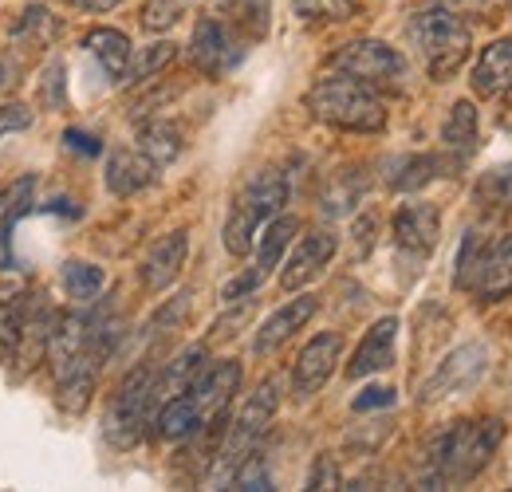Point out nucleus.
I'll return each mask as SVG.
<instances>
[{"label":"nucleus","mask_w":512,"mask_h":492,"mask_svg":"<svg viewBox=\"0 0 512 492\" xmlns=\"http://www.w3.org/2000/svg\"><path fill=\"white\" fill-rule=\"evenodd\" d=\"M505 441V422L497 418H461L430 441L426 453V485L430 489H457L485 473L497 445Z\"/></svg>","instance_id":"1"},{"label":"nucleus","mask_w":512,"mask_h":492,"mask_svg":"<svg viewBox=\"0 0 512 492\" xmlns=\"http://www.w3.org/2000/svg\"><path fill=\"white\" fill-rule=\"evenodd\" d=\"M304 107L312 111V119L335 126V130H351V134H379L386 126L383 99L343 71L316 79L312 91L304 95Z\"/></svg>","instance_id":"2"},{"label":"nucleus","mask_w":512,"mask_h":492,"mask_svg":"<svg viewBox=\"0 0 512 492\" xmlns=\"http://www.w3.org/2000/svg\"><path fill=\"white\" fill-rule=\"evenodd\" d=\"M406 40L410 48L418 52V60L426 67V75L434 83H446L449 75L461 71V63L469 60V44H473V32L469 24L453 12V8H426V12H414L406 20Z\"/></svg>","instance_id":"3"},{"label":"nucleus","mask_w":512,"mask_h":492,"mask_svg":"<svg viewBox=\"0 0 512 492\" xmlns=\"http://www.w3.org/2000/svg\"><path fill=\"white\" fill-rule=\"evenodd\" d=\"M457 292H469L481 304H497L512 296V233L505 237H481L465 233L457 268H453Z\"/></svg>","instance_id":"4"},{"label":"nucleus","mask_w":512,"mask_h":492,"mask_svg":"<svg viewBox=\"0 0 512 492\" xmlns=\"http://www.w3.org/2000/svg\"><path fill=\"white\" fill-rule=\"evenodd\" d=\"M288 205V178L280 170H260L245 189L233 197V209L225 217V248L229 256H249L256 245V233L264 221H272Z\"/></svg>","instance_id":"5"},{"label":"nucleus","mask_w":512,"mask_h":492,"mask_svg":"<svg viewBox=\"0 0 512 492\" xmlns=\"http://www.w3.org/2000/svg\"><path fill=\"white\" fill-rule=\"evenodd\" d=\"M154 386H158V363H150V359L138 363L119 382V390H115V398H111V406L103 414V433H107V441L115 449H134L146 437V426H150V418L158 410Z\"/></svg>","instance_id":"6"},{"label":"nucleus","mask_w":512,"mask_h":492,"mask_svg":"<svg viewBox=\"0 0 512 492\" xmlns=\"http://www.w3.org/2000/svg\"><path fill=\"white\" fill-rule=\"evenodd\" d=\"M276 410H280V382L276 378H264L260 386H256L253 394H249V402L241 406V414L233 418V426H225V437H221V461H217V481H233V473H237V465L260 449V441H264V433L272 426V418H276Z\"/></svg>","instance_id":"7"},{"label":"nucleus","mask_w":512,"mask_h":492,"mask_svg":"<svg viewBox=\"0 0 512 492\" xmlns=\"http://www.w3.org/2000/svg\"><path fill=\"white\" fill-rule=\"evenodd\" d=\"M331 71H343L371 87L375 95H406L410 87V63L398 48L383 40H351L339 52H331Z\"/></svg>","instance_id":"8"},{"label":"nucleus","mask_w":512,"mask_h":492,"mask_svg":"<svg viewBox=\"0 0 512 492\" xmlns=\"http://www.w3.org/2000/svg\"><path fill=\"white\" fill-rule=\"evenodd\" d=\"M237 386H241V363L237 359H221V363L205 367L190 386L197 414H201V430L217 437V441L225 437V418H229V406L237 398Z\"/></svg>","instance_id":"9"},{"label":"nucleus","mask_w":512,"mask_h":492,"mask_svg":"<svg viewBox=\"0 0 512 492\" xmlns=\"http://www.w3.org/2000/svg\"><path fill=\"white\" fill-rule=\"evenodd\" d=\"M489 370V351L485 343H461L453 347L446 359L438 363V370L422 382V402H442V398H453V394H469Z\"/></svg>","instance_id":"10"},{"label":"nucleus","mask_w":512,"mask_h":492,"mask_svg":"<svg viewBox=\"0 0 512 492\" xmlns=\"http://www.w3.org/2000/svg\"><path fill=\"white\" fill-rule=\"evenodd\" d=\"M245 52H249V44H245L241 36H233V32H229L213 12H209V16H201V20L193 24L190 60L201 75H209V79L229 75L237 63L245 60Z\"/></svg>","instance_id":"11"},{"label":"nucleus","mask_w":512,"mask_h":492,"mask_svg":"<svg viewBox=\"0 0 512 492\" xmlns=\"http://www.w3.org/2000/svg\"><path fill=\"white\" fill-rule=\"evenodd\" d=\"M390 233H394V248L402 256L426 260L438 248V237H442V213L430 201H406V205H398V213L390 221Z\"/></svg>","instance_id":"12"},{"label":"nucleus","mask_w":512,"mask_h":492,"mask_svg":"<svg viewBox=\"0 0 512 492\" xmlns=\"http://www.w3.org/2000/svg\"><path fill=\"white\" fill-rule=\"evenodd\" d=\"M339 355H343V335H339V331H320V335L300 351V359H296V367H292V398H296V402L316 398L323 386H327V378L335 374Z\"/></svg>","instance_id":"13"},{"label":"nucleus","mask_w":512,"mask_h":492,"mask_svg":"<svg viewBox=\"0 0 512 492\" xmlns=\"http://www.w3.org/2000/svg\"><path fill=\"white\" fill-rule=\"evenodd\" d=\"M339 252V237L331 229H312L308 237H300L292 256L284 260V272H280V288L284 292H300L308 288L323 268L331 264V256Z\"/></svg>","instance_id":"14"},{"label":"nucleus","mask_w":512,"mask_h":492,"mask_svg":"<svg viewBox=\"0 0 512 492\" xmlns=\"http://www.w3.org/2000/svg\"><path fill=\"white\" fill-rule=\"evenodd\" d=\"M186 256H190V233H186V229L158 237L154 245L146 248L142 264H138V280H142V288H146V292H166V288L182 276Z\"/></svg>","instance_id":"15"},{"label":"nucleus","mask_w":512,"mask_h":492,"mask_svg":"<svg viewBox=\"0 0 512 492\" xmlns=\"http://www.w3.org/2000/svg\"><path fill=\"white\" fill-rule=\"evenodd\" d=\"M457 166L446 154H394L383 162V182L394 193H418L422 185H430L434 178H446Z\"/></svg>","instance_id":"16"},{"label":"nucleus","mask_w":512,"mask_h":492,"mask_svg":"<svg viewBox=\"0 0 512 492\" xmlns=\"http://www.w3.org/2000/svg\"><path fill=\"white\" fill-rule=\"evenodd\" d=\"M394 347H398V319L383 315L379 323H371V331L363 335V343L355 347L351 363H347V378L359 382V378H371V374H383L394 367Z\"/></svg>","instance_id":"17"},{"label":"nucleus","mask_w":512,"mask_h":492,"mask_svg":"<svg viewBox=\"0 0 512 492\" xmlns=\"http://www.w3.org/2000/svg\"><path fill=\"white\" fill-rule=\"evenodd\" d=\"M316 311H320V300H316V296H296V300H288L284 308H276L260 327H256L253 351L256 355H272V351H280L296 331L308 327V319H312Z\"/></svg>","instance_id":"18"},{"label":"nucleus","mask_w":512,"mask_h":492,"mask_svg":"<svg viewBox=\"0 0 512 492\" xmlns=\"http://www.w3.org/2000/svg\"><path fill=\"white\" fill-rule=\"evenodd\" d=\"M473 95L477 99H501L512 91V40H493L489 48H481V56L473 63Z\"/></svg>","instance_id":"19"},{"label":"nucleus","mask_w":512,"mask_h":492,"mask_svg":"<svg viewBox=\"0 0 512 492\" xmlns=\"http://www.w3.org/2000/svg\"><path fill=\"white\" fill-rule=\"evenodd\" d=\"M36 174H24L20 182L0 189V272L12 268V229L32 213L36 205Z\"/></svg>","instance_id":"20"},{"label":"nucleus","mask_w":512,"mask_h":492,"mask_svg":"<svg viewBox=\"0 0 512 492\" xmlns=\"http://www.w3.org/2000/svg\"><path fill=\"white\" fill-rule=\"evenodd\" d=\"M209 12L233 36H241L245 44H260L268 36V16H272V4L268 0H213Z\"/></svg>","instance_id":"21"},{"label":"nucleus","mask_w":512,"mask_h":492,"mask_svg":"<svg viewBox=\"0 0 512 492\" xmlns=\"http://www.w3.org/2000/svg\"><path fill=\"white\" fill-rule=\"evenodd\" d=\"M154 182H158V166L138 146L134 150H115L107 158V189L115 197H134V193L150 189Z\"/></svg>","instance_id":"22"},{"label":"nucleus","mask_w":512,"mask_h":492,"mask_svg":"<svg viewBox=\"0 0 512 492\" xmlns=\"http://www.w3.org/2000/svg\"><path fill=\"white\" fill-rule=\"evenodd\" d=\"M477 107L469 103V99H457L453 107H449L446 123H442V150H446V158L461 170L469 158H473V150H477Z\"/></svg>","instance_id":"23"},{"label":"nucleus","mask_w":512,"mask_h":492,"mask_svg":"<svg viewBox=\"0 0 512 492\" xmlns=\"http://www.w3.org/2000/svg\"><path fill=\"white\" fill-rule=\"evenodd\" d=\"M205 359H209L205 343H193V347H186L182 355H174L170 363H158V386H154V394H158V406H162L166 398H174V394L190 390L193 378L205 370Z\"/></svg>","instance_id":"24"},{"label":"nucleus","mask_w":512,"mask_h":492,"mask_svg":"<svg viewBox=\"0 0 512 492\" xmlns=\"http://www.w3.org/2000/svg\"><path fill=\"white\" fill-rule=\"evenodd\" d=\"M154 433L162 441H186L193 433H201V414H197V402H193L190 390L166 398L158 410H154Z\"/></svg>","instance_id":"25"},{"label":"nucleus","mask_w":512,"mask_h":492,"mask_svg":"<svg viewBox=\"0 0 512 492\" xmlns=\"http://www.w3.org/2000/svg\"><path fill=\"white\" fill-rule=\"evenodd\" d=\"M83 48H87L91 60L103 67V75H111V79H123L127 75L134 48H130V40L119 28H91L83 36Z\"/></svg>","instance_id":"26"},{"label":"nucleus","mask_w":512,"mask_h":492,"mask_svg":"<svg viewBox=\"0 0 512 492\" xmlns=\"http://www.w3.org/2000/svg\"><path fill=\"white\" fill-rule=\"evenodd\" d=\"M296 233H300V221L288 217V213H276L272 221L260 225V233H256V272L260 276H268L284 260V252L292 248Z\"/></svg>","instance_id":"27"},{"label":"nucleus","mask_w":512,"mask_h":492,"mask_svg":"<svg viewBox=\"0 0 512 492\" xmlns=\"http://www.w3.org/2000/svg\"><path fill=\"white\" fill-rule=\"evenodd\" d=\"M134 146H138L158 170H166V166L178 162V154H182V130L174 123H166V119H150V123L138 126Z\"/></svg>","instance_id":"28"},{"label":"nucleus","mask_w":512,"mask_h":492,"mask_svg":"<svg viewBox=\"0 0 512 492\" xmlns=\"http://www.w3.org/2000/svg\"><path fill=\"white\" fill-rule=\"evenodd\" d=\"M28 292L24 288H0V363H8L20 347L24 319H28Z\"/></svg>","instance_id":"29"},{"label":"nucleus","mask_w":512,"mask_h":492,"mask_svg":"<svg viewBox=\"0 0 512 492\" xmlns=\"http://www.w3.org/2000/svg\"><path fill=\"white\" fill-rule=\"evenodd\" d=\"M103 288H107V272L99 264H87V260H67L64 264V292L79 308L95 304Z\"/></svg>","instance_id":"30"},{"label":"nucleus","mask_w":512,"mask_h":492,"mask_svg":"<svg viewBox=\"0 0 512 492\" xmlns=\"http://www.w3.org/2000/svg\"><path fill=\"white\" fill-rule=\"evenodd\" d=\"M178 60V44H170V40H158V44H150V48H142L138 56H130V67H127V83H150L162 67H170V63Z\"/></svg>","instance_id":"31"},{"label":"nucleus","mask_w":512,"mask_h":492,"mask_svg":"<svg viewBox=\"0 0 512 492\" xmlns=\"http://www.w3.org/2000/svg\"><path fill=\"white\" fill-rule=\"evenodd\" d=\"M477 201L489 213H512V162L493 166L481 182H477Z\"/></svg>","instance_id":"32"},{"label":"nucleus","mask_w":512,"mask_h":492,"mask_svg":"<svg viewBox=\"0 0 512 492\" xmlns=\"http://www.w3.org/2000/svg\"><path fill=\"white\" fill-rule=\"evenodd\" d=\"M193 0H146L142 8V28L146 32H170L186 12Z\"/></svg>","instance_id":"33"},{"label":"nucleus","mask_w":512,"mask_h":492,"mask_svg":"<svg viewBox=\"0 0 512 492\" xmlns=\"http://www.w3.org/2000/svg\"><path fill=\"white\" fill-rule=\"evenodd\" d=\"M292 12L308 24H335V20H347L355 4L351 0H292Z\"/></svg>","instance_id":"34"},{"label":"nucleus","mask_w":512,"mask_h":492,"mask_svg":"<svg viewBox=\"0 0 512 492\" xmlns=\"http://www.w3.org/2000/svg\"><path fill=\"white\" fill-rule=\"evenodd\" d=\"M56 32H60V24L52 20V12H44V8H36V4H32V8L24 12V20H20V32H16V36H20V40H32V44H40V48H44Z\"/></svg>","instance_id":"35"},{"label":"nucleus","mask_w":512,"mask_h":492,"mask_svg":"<svg viewBox=\"0 0 512 492\" xmlns=\"http://www.w3.org/2000/svg\"><path fill=\"white\" fill-rule=\"evenodd\" d=\"M233 485H237V489H272V473H268V465H264L260 449H253V453L237 465Z\"/></svg>","instance_id":"36"},{"label":"nucleus","mask_w":512,"mask_h":492,"mask_svg":"<svg viewBox=\"0 0 512 492\" xmlns=\"http://www.w3.org/2000/svg\"><path fill=\"white\" fill-rule=\"evenodd\" d=\"M32 119H36V115H32L24 103L0 99V138H4V134H16V130H28Z\"/></svg>","instance_id":"37"},{"label":"nucleus","mask_w":512,"mask_h":492,"mask_svg":"<svg viewBox=\"0 0 512 492\" xmlns=\"http://www.w3.org/2000/svg\"><path fill=\"white\" fill-rule=\"evenodd\" d=\"M308 489H339V465L331 453H320L312 473H308Z\"/></svg>","instance_id":"38"},{"label":"nucleus","mask_w":512,"mask_h":492,"mask_svg":"<svg viewBox=\"0 0 512 492\" xmlns=\"http://www.w3.org/2000/svg\"><path fill=\"white\" fill-rule=\"evenodd\" d=\"M398 402V394L390 390V386H367L351 406L359 410V414H367V410H383V406H394Z\"/></svg>","instance_id":"39"},{"label":"nucleus","mask_w":512,"mask_h":492,"mask_svg":"<svg viewBox=\"0 0 512 492\" xmlns=\"http://www.w3.org/2000/svg\"><path fill=\"white\" fill-rule=\"evenodd\" d=\"M260 280H264V276H260V272H245V276H237V280H233V284H225V292H221V300H225V304H237V300H245V296H253L256 288H260Z\"/></svg>","instance_id":"40"},{"label":"nucleus","mask_w":512,"mask_h":492,"mask_svg":"<svg viewBox=\"0 0 512 492\" xmlns=\"http://www.w3.org/2000/svg\"><path fill=\"white\" fill-rule=\"evenodd\" d=\"M71 8H79V12H111V8H119L123 0H67Z\"/></svg>","instance_id":"41"},{"label":"nucleus","mask_w":512,"mask_h":492,"mask_svg":"<svg viewBox=\"0 0 512 492\" xmlns=\"http://www.w3.org/2000/svg\"><path fill=\"white\" fill-rule=\"evenodd\" d=\"M67 142L79 150L83 146V154H99V142L91 138V134H79V130H67Z\"/></svg>","instance_id":"42"},{"label":"nucleus","mask_w":512,"mask_h":492,"mask_svg":"<svg viewBox=\"0 0 512 492\" xmlns=\"http://www.w3.org/2000/svg\"><path fill=\"white\" fill-rule=\"evenodd\" d=\"M453 4H461V8H481L485 0H453Z\"/></svg>","instance_id":"43"},{"label":"nucleus","mask_w":512,"mask_h":492,"mask_svg":"<svg viewBox=\"0 0 512 492\" xmlns=\"http://www.w3.org/2000/svg\"><path fill=\"white\" fill-rule=\"evenodd\" d=\"M509 4H512V0H509Z\"/></svg>","instance_id":"44"}]
</instances>
